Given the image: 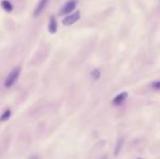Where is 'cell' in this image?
<instances>
[{"mask_svg":"<svg viewBox=\"0 0 160 159\" xmlns=\"http://www.w3.org/2000/svg\"><path fill=\"white\" fill-rule=\"evenodd\" d=\"M20 72H21V69L20 68H15L11 71V73L7 76V79L4 81V86L6 87H11L15 84V82L18 81V77L20 75Z\"/></svg>","mask_w":160,"mask_h":159,"instance_id":"1","label":"cell"},{"mask_svg":"<svg viewBox=\"0 0 160 159\" xmlns=\"http://www.w3.org/2000/svg\"><path fill=\"white\" fill-rule=\"evenodd\" d=\"M75 8H76V1H75V0H70V1H68V2L62 7V9L60 10V14L61 15L71 14V12L74 10Z\"/></svg>","mask_w":160,"mask_h":159,"instance_id":"2","label":"cell"},{"mask_svg":"<svg viewBox=\"0 0 160 159\" xmlns=\"http://www.w3.org/2000/svg\"><path fill=\"white\" fill-rule=\"evenodd\" d=\"M81 14H80V12L76 11L74 13H72V14H68L65 18L62 20V23H63V25H72V24H74L75 22L78 21V19H80Z\"/></svg>","mask_w":160,"mask_h":159,"instance_id":"3","label":"cell"},{"mask_svg":"<svg viewBox=\"0 0 160 159\" xmlns=\"http://www.w3.org/2000/svg\"><path fill=\"white\" fill-rule=\"evenodd\" d=\"M128 92H122L120 94H118L116 97L112 99V104L114 106H121L125 100H126V98H128Z\"/></svg>","mask_w":160,"mask_h":159,"instance_id":"4","label":"cell"},{"mask_svg":"<svg viewBox=\"0 0 160 159\" xmlns=\"http://www.w3.org/2000/svg\"><path fill=\"white\" fill-rule=\"evenodd\" d=\"M48 2H49V0H39L38 4H37V6H36L35 8V10H34L33 15H34V16H38V15L45 10V8H46V6L48 4Z\"/></svg>","mask_w":160,"mask_h":159,"instance_id":"5","label":"cell"},{"mask_svg":"<svg viewBox=\"0 0 160 159\" xmlns=\"http://www.w3.org/2000/svg\"><path fill=\"white\" fill-rule=\"evenodd\" d=\"M48 29H49L50 33H56L57 32V21H56V19L51 16L49 20V25H48Z\"/></svg>","mask_w":160,"mask_h":159,"instance_id":"6","label":"cell"},{"mask_svg":"<svg viewBox=\"0 0 160 159\" xmlns=\"http://www.w3.org/2000/svg\"><path fill=\"white\" fill-rule=\"evenodd\" d=\"M1 7L4 8V10H6L7 12H11V11L13 10V6H12V4H11L9 0H4L1 2Z\"/></svg>","mask_w":160,"mask_h":159,"instance_id":"7","label":"cell"},{"mask_svg":"<svg viewBox=\"0 0 160 159\" xmlns=\"http://www.w3.org/2000/svg\"><path fill=\"white\" fill-rule=\"evenodd\" d=\"M122 146H123V138H120V140L116 143V147H114V155H118L119 153L121 152Z\"/></svg>","mask_w":160,"mask_h":159,"instance_id":"8","label":"cell"},{"mask_svg":"<svg viewBox=\"0 0 160 159\" xmlns=\"http://www.w3.org/2000/svg\"><path fill=\"white\" fill-rule=\"evenodd\" d=\"M92 77L94 79V81H97V80L100 77V70L96 69V70H94L92 72Z\"/></svg>","mask_w":160,"mask_h":159,"instance_id":"9","label":"cell"},{"mask_svg":"<svg viewBox=\"0 0 160 159\" xmlns=\"http://www.w3.org/2000/svg\"><path fill=\"white\" fill-rule=\"evenodd\" d=\"M151 88H154L155 90H160V81H156L151 84Z\"/></svg>","mask_w":160,"mask_h":159,"instance_id":"10","label":"cell"},{"mask_svg":"<svg viewBox=\"0 0 160 159\" xmlns=\"http://www.w3.org/2000/svg\"><path fill=\"white\" fill-rule=\"evenodd\" d=\"M10 110H8V111H6L4 113V115H2V116H1V118H0V121H4V120L6 119H8V118H9V116H10Z\"/></svg>","mask_w":160,"mask_h":159,"instance_id":"11","label":"cell"},{"mask_svg":"<svg viewBox=\"0 0 160 159\" xmlns=\"http://www.w3.org/2000/svg\"><path fill=\"white\" fill-rule=\"evenodd\" d=\"M103 159H107V158H106V157H105V158H103Z\"/></svg>","mask_w":160,"mask_h":159,"instance_id":"12","label":"cell"},{"mask_svg":"<svg viewBox=\"0 0 160 159\" xmlns=\"http://www.w3.org/2000/svg\"><path fill=\"white\" fill-rule=\"evenodd\" d=\"M32 159H37V158H32Z\"/></svg>","mask_w":160,"mask_h":159,"instance_id":"13","label":"cell"}]
</instances>
